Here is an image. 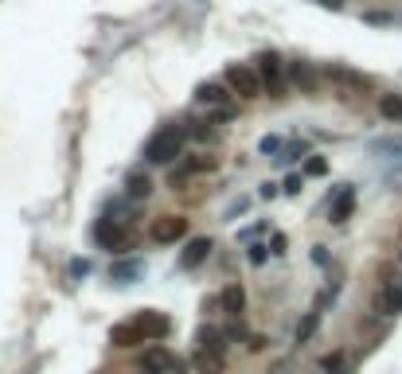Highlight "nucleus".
Wrapping results in <instances>:
<instances>
[{"label":"nucleus","instance_id":"1","mask_svg":"<svg viewBox=\"0 0 402 374\" xmlns=\"http://www.w3.org/2000/svg\"><path fill=\"white\" fill-rule=\"evenodd\" d=\"M180 152H184V132L176 129V125H164V129H160L157 137L149 140V148H145V160H149V164H172Z\"/></svg>","mask_w":402,"mask_h":374},{"label":"nucleus","instance_id":"2","mask_svg":"<svg viewBox=\"0 0 402 374\" xmlns=\"http://www.w3.org/2000/svg\"><path fill=\"white\" fill-rule=\"evenodd\" d=\"M227 90L235 94V98L250 101V98H258L266 86H262V78H258V70H254V67H242V62H235V67H227Z\"/></svg>","mask_w":402,"mask_h":374},{"label":"nucleus","instance_id":"3","mask_svg":"<svg viewBox=\"0 0 402 374\" xmlns=\"http://www.w3.org/2000/svg\"><path fill=\"white\" fill-rule=\"evenodd\" d=\"M254 70H258V78H262V86H266L269 98H281V94H285V67H281V59H277L274 51H262Z\"/></svg>","mask_w":402,"mask_h":374},{"label":"nucleus","instance_id":"4","mask_svg":"<svg viewBox=\"0 0 402 374\" xmlns=\"http://www.w3.org/2000/svg\"><path fill=\"white\" fill-rule=\"evenodd\" d=\"M133 324L141 327L145 343H152V339H164V335L172 332V319H168V316H160V312H152V308L137 312V316H133Z\"/></svg>","mask_w":402,"mask_h":374},{"label":"nucleus","instance_id":"5","mask_svg":"<svg viewBox=\"0 0 402 374\" xmlns=\"http://www.w3.org/2000/svg\"><path fill=\"white\" fill-rule=\"evenodd\" d=\"M152 242H160V246H168V242H180L184 234H188V218L184 215H164L152 222Z\"/></svg>","mask_w":402,"mask_h":374},{"label":"nucleus","instance_id":"6","mask_svg":"<svg viewBox=\"0 0 402 374\" xmlns=\"http://www.w3.org/2000/svg\"><path fill=\"white\" fill-rule=\"evenodd\" d=\"M94 238H98V246H102V249H113V254H125V249H129V234L121 230L118 222H110V218L94 226Z\"/></svg>","mask_w":402,"mask_h":374},{"label":"nucleus","instance_id":"7","mask_svg":"<svg viewBox=\"0 0 402 374\" xmlns=\"http://www.w3.org/2000/svg\"><path fill=\"white\" fill-rule=\"evenodd\" d=\"M110 343L113 347H137V343H145V335H141V327H137L133 319H125V324L110 327Z\"/></svg>","mask_w":402,"mask_h":374},{"label":"nucleus","instance_id":"8","mask_svg":"<svg viewBox=\"0 0 402 374\" xmlns=\"http://www.w3.org/2000/svg\"><path fill=\"white\" fill-rule=\"evenodd\" d=\"M352 210H355V191H352V187H344V191L336 195V203H332V210H328V222L332 226H344L347 218H352Z\"/></svg>","mask_w":402,"mask_h":374},{"label":"nucleus","instance_id":"9","mask_svg":"<svg viewBox=\"0 0 402 374\" xmlns=\"http://www.w3.org/2000/svg\"><path fill=\"white\" fill-rule=\"evenodd\" d=\"M191 363H196L199 374H223V370H227V358H223V351H203V347H199L196 355H191Z\"/></svg>","mask_w":402,"mask_h":374},{"label":"nucleus","instance_id":"10","mask_svg":"<svg viewBox=\"0 0 402 374\" xmlns=\"http://www.w3.org/2000/svg\"><path fill=\"white\" fill-rule=\"evenodd\" d=\"M219 300H223V312H227L230 319H238V316L246 312V288H242V285H227Z\"/></svg>","mask_w":402,"mask_h":374},{"label":"nucleus","instance_id":"11","mask_svg":"<svg viewBox=\"0 0 402 374\" xmlns=\"http://www.w3.org/2000/svg\"><path fill=\"white\" fill-rule=\"evenodd\" d=\"M207 254H211V238H191L188 249L180 254V265H184V269H196V265H203Z\"/></svg>","mask_w":402,"mask_h":374},{"label":"nucleus","instance_id":"12","mask_svg":"<svg viewBox=\"0 0 402 374\" xmlns=\"http://www.w3.org/2000/svg\"><path fill=\"white\" fill-rule=\"evenodd\" d=\"M379 308H383L386 316H398V312H402V277L386 285V293L379 296Z\"/></svg>","mask_w":402,"mask_h":374},{"label":"nucleus","instance_id":"13","mask_svg":"<svg viewBox=\"0 0 402 374\" xmlns=\"http://www.w3.org/2000/svg\"><path fill=\"white\" fill-rule=\"evenodd\" d=\"M227 98H230V94L223 90L219 82H203V86L196 90V101H203V106H223Z\"/></svg>","mask_w":402,"mask_h":374},{"label":"nucleus","instance_id":"14","mask_svg":"<svg viewBox=\"0 0 402 374\" xmlns=\"http://www.w3.org/2000/svg\"><path fill=\"white\" fill-rule=\"evenodd\" d=\"M289 74L301 90H316V70L308 67V62H289Z\"/></svg>","mask_w":402,"mask_h":374},{"label":"nucleus","instance_id":"15","mask_svg":"<svg viewBox=\"0 0 402 374\" xmlns=\"http://www.w3.org/2000/svg\"><path fill=\"white\" fill-rule=\"evenodd\" d=\"M379 113H383L386 121H402V98L398 94H383V98H379Z\"/></svg>","mask_w":402,"mask_h":374},{"label":"nucleus","instance_id":"16","mask_svg":"<svg viewBox=\"0 0 402 374\" xmlns=\"http://www.w3.org/2000/svg\"><path fill=\"white\" fill-rule=\"evenodd\" d=\"M125 191L133 195V199H149V191H152V179L145 176V171H133V176H129V183H125Z\"/></svg>","mask_w":402,"mask_h":374},{"label":"nucleus","instance_id":"17","mask_svg":"<svg viewBox=\"0 0 402 374\" xmlns=\"http://www.w3.org/2000/svg\"><path fill=\"white\" fill-rule=\"evenodd\" d=\"M172 366V355H168L164 347H152L149 355H145V370H168Z\"/></svg>","mask_w":402,"mask_h":374},{"label":"nucleus","instance_id":"18","mask_svg":"<svg viewBox=\"0 0 402 374\" xmlns=\"http://www.w3.org/2000/svg\"><path fill=\"white\" fill-rule=\"evenodd\" d=\"M199 347H203V351H223V332H219V327H211V324L199 327Z\"/></svg>","mask_w":402,"mask_h":374},{"label":"nucleus","instance_id":"19","mask_svg":"<svg viewBox=\"0 0 402 374\" xmlns=\"http://www.w3.org/2000/svg\"><path fill=\"white\" fill-rule=\"evenodd\" d=\"M328 74L336 78V82H344V86H359V90H367V86H371L363 74H355V70H344V67H332Z\"/></svg>","mask_w":402,"mask_h":374},{"label":"nucleus","instance_id":"20","mask_svg":"<svg viewBox=\"0 0 402 374\" xmlns=\"http://www.w3.org/2000/svg\"><path fill=\"white\" fill-rule=\"evenodd\" d=\"M316 324H320V316H316V312H308V316H305V319H301V327H297V343H305V339H308V335H313V332H316Z\"/></svg>","mask_w":402,"mask_h":374},{"label":"nucleus","instance_id":"21","mask_svg":"<svg viewBox=\"0 0 402 374\" xmlns=\"http://www.w3.org/2000/svg\"><path fill=\"white\" fill-rule=\"evenodd\" d=\"M305 171L308 176H324V171H328V160H324V156H313V160L305 164Z\"/></svg>","mask_w":402,"mask_h":374},{"label":"nucleus","instance_id":"22","mask_svg":"<svg viewBox=\"0 0 402 374\" xmlns=\"http://www.w3.org/2000/svg\"><path fill=\"white\" fill-rule=\"evenodd\" d=\"M215 160L211 156H196V160H188V171H211Z\"/></svg>","mask_w":402,"mask_h":374},{"label":"nucleus","instance_id":"23","mask_svg":"<svg viewBox=\"0 0 402 374\" xmlns=\"http://www.w3.org/2000/svg\"><path fill=\"white\" fill-rule=\"evenodd\" d=\"M297 191H301V179L289 176V179H285V195H297Z\"/></svg>","mask_w":402,"mask_h":374},{"label":"nucleus","instance_id":"24","mask_svg":"<svg viewBox=\"0 0 402 374\" xmlns=\"http://www.w3.org/2000/svg\"><path fill=\"white\" fill-rule=\"evenodd\" d=\"M250 261H254V265L266 261V246H254V249H250Z\"/></svg>","mask_w":402,"mask_h":374},{"label":"nucleus","instance_id":"25","mask_svg":"<svg viewBox=\"0 0 402 374\" xmlns=\"http://www.w3.org/2000/svg\"><path fill=\"white\" fill-rule=\"evenodd\" d=\"M269 254H285V238H281V234H277V238L269 242Z\"/></svg>","mask_w":402,"mask_h":374},{"label":"nucleus","instance_id":"26","mask_svg":"<svg viewBox=\"0 0 402 374\" xmlns=\"http://www.w3.org/2000/svg\"><path fill=\"white\" fill-rule=\"evenodd\" d=\"M246 347H250V351H262V347H266V335H250V343H246Z\"/></svg>","mask_w":402,"mask_h":374},{"label":"nucleus","instance_id":"27","mask_svg":"<svg viewBox=\"0 0 402 374\" xmlns=\"http://www.w3.org/2000/svg\"><path fill=\"white\" fill-rule=\"evenodd\" d=\"M320 4H324V8H340L344 0H320Z\"/></svg>","mask_w":402,"mask_h":374}]
</instances>
